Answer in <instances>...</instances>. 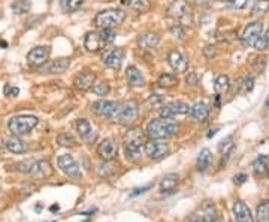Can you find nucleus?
<instances>
[{"instance_id":"46","label":"nucleus","mask_w":269,"mask_h":222,"mask_svg":"<svg viewBox=\"0 0 269 222\" xmlns=\"http://www.w3.org/2000/svg\"><path fill=\"white\" fill-rule=\"evenodd\" d=\"M5 94L8 95H12V97H17V95L20 94V90L17 88V87H9V85H6L5 87Z\"/></svg>"},{"instance_id":"52","label":"nucleus","mask_w":269,"mask_h":222,"mask_svg":"<svg viewBox=\"0 0 269 222\" xmlns=\"http://www.w3.org/2000/svg\"><path fill=\"white\" fill-rule=\"evenodd\" d=\"M262 36H263V39H265V43H266V46L269 48V29L266 30V33H262Z\"/></svg>"},{"instance_id":"31","label":"nucleus","mask_w":269,"mask_h":222,"mask_svg":"<svg viewBox=\"0 0 269 222\" xmlns=\"http://www.w3.org/2000/svg\"><path fill=\"white\" fill-rule=\"evenodd\" d=\"M254 222H269V201H263L257 206Z\"/></svg>"},{"instance_id":"27","label":"nucleus","mask_w":269,"mask_h":222,"mask_svg":"<svg viewBox=\"0 0 269 222\" xmlns=\"http://www.w3.org/2000/svg\"><path fill=\"white\" fill-rule=\"evenodd\" d=\"M176 187H178V175H175V173H169V175H166V176L160 181V185H159L162 194H170V192L175 191Z\"/></svg>"},{"instance_id":"20","label":"nucleus","mask_w":269,"mask_h":222,"mask_svg":"<svg viewBox=\"0 0 269 222\" xmlns=\"http://www.w3.org/2000/svg\"><path fill=\"white\" fill-rule=\"evenodd\" d=\"M123 60H124V49L123 48H115V49L106 52L105 57H103V63L106 64L108 67L114 69V70L121 69Z\"/></svg>"},{"instance_id":"7","label":"nucleus","mask_w":269,"mask_h":222,"mask_svg":"<svg viewBox=\"0 0 269 222\" xmlns=\"http://www.w3.org/2000/svg\"><path fill=\"white\" fill-rule=\"evenodd\" d=\"M59 167H60V170L67 175L69 178H72V179H82V172H81V169H79V164H78V161L73 158L72 155H69V154H65V155H62L60 158H59Z\"/></svg>"},{"instance_id":"15","label":"nucleus","mask_w":269,"mask_h":222,"mask_svg":"<svg viewBox=\"0 0 269 222\" xmlns=\"http://www.w3.org/2000/svg\"><path fill=\"white\" fill-rule=\"evenodd\" d=\"M169 66L176 72V73H184L189 69V60L187 57L180 52V51H170L168 54Z\"/></svg>"},{"instance_id":"24","label":"nucleus","mask_w":269,"mask_h":222,"mask_svg":"<svg viewBox=\"0 0 269 222\" xmlns=\"http://www.w3.org/2000/svg\"><path fill=\"white\" fill-rule=\"evenodd\" d=\"M253 173L256 178L263 179L269 175V158L266 155H259L253 162Z\"/></svg>"},{"instance_id":"40","label":"nucleus","mask_w":269,"mask_h":222,"mask_svg":"<svg viewBox=\"0 0 269 222\" xmlns=\"http://www.w3.org/2000/svg\"><path fill=\"white\" fill-rule=\"evenodd\" d=\"M234 137L232 136H229L226 140H223L220 145H218V149H220V152H225V154H231V151H232V148H234Z\"/></svg>"},{"instance_id":"43","label":"nucleus","mask_w":269,"mask_h":222,"mask_svg":"<svg viewBox=\"0 0 269 222\" xmlns=\"http://www.w3.org/2000/svg\"><path fill=\"white\" fill-rule=\"evenodd\" d=\"M203 54H205L206 59H214L217 56V51H215L214 46H205L203 48Z\"/></svg>"},{"instance_id":"55","label":"nucleus","mask_w":269,"mask_h":222,"mask_svg":"<svg viewBox=\"0 0 269 222\" xmlns=\"http://www.w3.org/2000/svg\"><path fill=\"white\" fill-rule=\"evenodd\" d=\"M59 209H60V207H59V206H56V204H54V206H51V210H53V212H56V210H59Z\"/></svg>"},{"instance_id":"9","label":"nucleus","mask_w":269,"mask_h":222,"mask_svg":"<svg viewBox=\"0 0 269 222\" xmlns=\"http://www.w3.org/2000/svg\"><path fill=\"white\" fill-rule=\"evenodd\" d=\"M118 107H120V104L117 101H111V100H99V101L93 103V106H92V109L98 115L108 118V120H115Z\"/></svg>"},{"instance_id":"22","label":"nucleus","mask_w":269,"mask_h":222,"mask_svg":"<svg viewBox=\"0 0 269 222\" xmlns=\"http://www.w3.org/2000/svg\"><path fill=\"white\" fill-rule=\"evenodd\" d=\"M189 115H190L192 121H195V123H203V121L208 118V115H209V109H208V106H206L203 101H198V103H195V104L190 107Z\"/></svg>"},{"instance_id":"18","label":"nucleus","mask_w":269,"mask_h":222,"mask_svg":"<svg viewBox=\"0 0 269 222\" xmlns=\"http://www.w3.org/2000/svg\"><path fill=\"white\" fill-rule=\"evenodd\" d=\"M76 131H78V134L81 136V139H82L85 143H93V142H96V139H98L96 131L92 128L90 123H88L87 120H84V118H79V120L76 121Z\"/></svg>"},{"instance_id":"21","label":"nucleus","mask_w":269,"mask_h":222,"mask_svg":"<svg viewBox=\"0 0 269 222\" xmlns=\"http://www.w3.org/2000/svg\"><path fill=\"white\" fill-rule=\"evenodd\" d=\"M232 210H234V216H235L236 222H254L250 207L242 200H236L234 203Z\"/></svg>"},{"instance_id":"49","label":"nucleus","mask_w":269,"mask_h":222,"mask_svg":"<svg viewBox=\"0 0 269 222\" xmlns=\"http://www.w3.org/2000/svg\"><path fill=\"white\" fill-rule=\"evenodd\" d=\"M245 181H247V176H245L244 173H241V175H236L235 178H234V182H235L236 185H242Z\"/></svg>"},{"instance_id":"6","label":"nucleus","mask_w":269,"mask_h":222,"mask_svg":"<svg viewBox=\"0 0 269 222\" xmlns=\"http://www.w3.org/2000/svg\"><path fill=\"white\" fill-rule=\"evenodd\" d=\"M145 154L151 159H162L170 154V146L165 140H150L144 146Z\"/></svg>"},{"instance_id":"14","label":"nucleus","mask_w":269,"mask_h":222,"mask_svg":"<svg viewBox=\"0 0 269 222\" xmlns=\"http://www.w3.org/2000/svg\"><path fill=\"white\" fill-rule=\"evenodd\" d=\"M70 66L69 59H57V60H51L42 64L40 67V73H47V75H56V73H65Z\"/></svg>"},{"instance_id":"41","label":"nucleus","mask_w":269,"mask_h":222,"mask_svg":"<svg viewBox=\"0 0 269 222\" xmlns=\"http://www.w3.org/2000/svg\"><path fill=\"white\" fill-rule=\"evenodd\" d=\"M101 33L102 39L105 40V43L108 45V43H111V42H114V39H115V33L112 29H101L99 30Z\"/></svg>"},{"instance_id":"2","label":"nucleus","mask_w":269,"mask_h":222,"mask_svg":"<svg viewBox=\"0 0 269 222\" xmlns=\"http://www.w3.org/2000/svg\"><path fill=\"white\" fill-rule=\"evenodd\" d=\"M124 143V154L126 158L134 161L139 158L145 143H147V134L141 128H129L123 136Z\"/></svg>"},{"instance_id":"19","label":"nucleus","mask_w":269,"mask_h":222,"mask_svg":"<svg viewBox=\"0 0 269 222\" xmlns=\"http://www.w3.org/2000/svg\"><path fill=\"white\" fill-rule=\"evenodd\" d=\"M29 175L34 179H47L53 175V167L48 161L40 159V161H34Z\"/></svg>"},{"instance_id":"39","label":"nucleus","mask_w":269,"mask_h":222,"mask_svg":"<svg viewBox=\"0 0 269 222\" xmlns=\"http://www.w3.org/2000/svg\"><path fill=\"white\" fill-rule=\"evenodd\" d=\"M90 90H92L95 94L101 95V97L109 94V85H108L106 82H98V84H95Z\"/></svg>"},{"instance_id":"5","label":"nucleus","mask_w":269,"mask_h":222,"mask_svg":"<svg viewBox=\"0 0 269 222\" xmlns=\"http://www.w3.org/2000/svg\"><path fill=\"white\" fill-rule=\"evenodd\" d=\"M139 117V107L134 101H127L118 107L115 121H118L121 126H133Z\"/></svg>"},{"instance_id":"45","label":"nucleus","mask_w":269,"mask_h":222,"mask_svg":"<svg viewBox=\"0 0 269 222\" xmlns=\"http://www.w3.org/2000/svg\"><path fill=\"white\" fill-rule=\"evenodd\" d=\"M231 5H232L235 9H244V8H247L248 0H231Z\"/></svg>"},{"instance_id":"48","label":"nucleus","mask_w":269,"mask_h":222,"mask_svg":"<svg viewBox=\"0 0 269 222\" xmlns=\"http://www.w3.org/2000/svg\"><path fill=\"white\" fill-rule=\"evenodd\" d=\"M153 188V185H147V187H142V188H136V190L130 194V197H136V195H139V194H144V192H147L148 190H151Z\"/></svg>"},{"instance_id":"35","label":"nucleus","mask_w":269,"mask_h":222,"mask_svg":"<svg viewBox=\"0 0 269 222\" xmlns=\"http://www.w3.org/2000/svg\"><path fill=\"white\" fill-rule=\"evenodd\" d=\"M84 0H60V6L65 12H75L81 8Z\"/></svg>"},{"instance_id":"44","label":"nucleus","mask_w":269,"mask_h":222,"mask_svg":"<svg viewBox=\"0 0 269 222\" xmlns=\"http://www.w3.org/2000/svg\"><path fill=\"white\" fill-rule=\"evenodd\" d=\"M189 222H205V216H203V212H202V209L199 210V212H195V213L190 216Z\"/></svg>"},{"instance_id":"32","label":"nucleus","mask_w":269,"mask_h":222,"mask_svg":"<svg viewBox=\"0 0 269 222\" xmlns=\"http://www.w3.org/2000/svg\"><path fill=\"white\" fill-rule=\"evenodd\" d=\"M266 12H269L268 0H257V2L253 5V9H251V15H253V17H262V15H265Z\"/></svg>"},{"instance_id":"1","label":"nucleus","mask_w":269,"mask_h":222,"mask_svg":"<svg viewBox=\"0 0 269 222\" xmlns=\"http://www.w3.org/2000/svg\"><path fill=\"white\" fill-rule=\"evenodd\" d=\"M180 131V124L170 118H156L147 126V137L150 140H168Z\"/></svg>"},{"instance_id":"53","label":"nucleus","mask_w":269,"mask_h":222,"mask_svg":"<svg viewBox=\"0 0 269 222\" xmlns=\"http://www.w3.org/2000/svg\"><path fill=\"white\" fill-rule=\"evenodd\" d=\"M217 131H218V128H214V130H211V131L208 133V139H211L212 136H215V134H217Z\"/></svg>"},{"instance_id":"50","label":"nucleus","mask_w":269,"mask_h":222,"mask_svg":"<svg viewBox=\"0 0 269 222\" xmlns=\"http://www.w3.org/2000/svg\"><path fill=\"white\" fill-rule=\"evenodd\" d=\"M253 79L251 78H248V79H245V84H244V91H251L253 90Z\"/></svg>"},{"instance_id":"56","label":"nucleus","mask_w":269,"mask_h":222,"mask_svg":"<svg viewBox=\"0 0 269 222\" xmlns=\"http://www.w3.org/2000/svg\"><path fill=\"white\" fill-rule=\"evenodd\" d=\"M265 106H266V107H269V95H268V97H266V101H265Z\"/></svg>"},{"instance_id":"36","label":"nucleus","mask_w":269,"mask_h":222,"mask_svg":"<svg viewBox=\"0 0 269 222\" xmlns=\"http://www.w3.org/2000/svg\"><path fill=\"white\" fill-rule=\"evenodd\" d=\"M157 84H159V87L170 88V87H175V85L178 84V79H176V76H173V75H170V73H165V75L160 76V79H159Z\"/></svg>"},{"instance_id":"30","label":"nucleus","mask_w":269,"mask_h":222,"mask_svg":"<svg viewBox=\"0 0 269 222\" xmlns=\"http://www.w3.org/2000/svg\"><path fill=\"white\" fill-rule=\"evenodd\" d=\"M211 161H212V154L209 149H202L198 155V170L199 172H205L208 170V167L211 165Z\"/></svg>"},{"instance_id":"51","label":"nucleus","mask_w":269,"mask_h":222,"mask_svg":"<svg viewBox=\"0 0 269 222\" xmlns=\"http://www.w3.org/2000/svg\"><path fill=\"white\" fill-rule=\"evenodd\" d=\"M196 75L195 73H190V76H187V84H190V85H196Z\"/></svg>"},{"instance_id":"8","label":"nucleus","mask_w":269,"mask_h":222,"mask_svg":"<svg viewBox=\"0 0 269 222\" xmlns=\"http://www.w3.org/2000/svg\"><path fill=\"white\" fill-rule=\"evenodd\" d=\"M189 110H190V107L187 103H184L181 100H175V101H170L160 107V117L162 118H175V117L187 115Z\"/></svg>"},{"instance_id":"38","label":"nucleus","mask_w":269,"mask_h":222,"mask_svg":"<svg viewBox=\"0 0 269 222\" xmlns=\"http://www.w3.org/2000/svg\"><path fill=\"white\" fill-rule=\"evenodd\" d=\"M145 104L150 106V107H162L165 104V98L159 94H151L147 98Z\"/></svg>"},{"instance_id":"17","label":"nucleus","mask_w":269,"mask_h":222,"mask_svg":"<svg viewBox=\"0 0 269 222\" xmlns=\"http://www.w3.org/2000/svg\"><path fill=\"white\" fill-rule=\"evenodd\" d=\"M105 46H106V43L102 39L99 32H90L85 34V37H84V48L88 52H99Z\"/></svg>"},{"instance_id":"3","label":"nucleus","mask_w":269,"mask_h":222,"mask_svg":"<svg viewBox=\"0 0 269 222\" xmlns=\"http://www.w3.org/2000/svg\"><path fill=\"white\" fill-rule=\"evenodd\" d=\"M126 20V12L121 9H105L96 14L95 26L98 29H114Z\"/></svg>"},{"instance_id":"34","label":"nucleus","mask_w":269,"mask_h":222,"mask_svg":"<svg viewBox=\"0 0 269 222\" xmlns=\"http://www.w3.org/2000/svg\"><path fill=\"white\" fill-rule=\"evenodd\" d=\"M57 143L63 148H70L76 145V139L70 133H62L57 136Z\"/></svg>"},{"instance_id":"42","label":"nucleus","mask_w":269,"mask_h":222,"mask_svg":"<svg viewBox=\"0 0 269 222\" xmlns=\"http://www.w3.org/2000/svg\"><path fill=\"white\" fill-rule=\"evenodd\" d=\"M33 162H34V159L23 161V162L17 164V170H18V172H21V173H29V172H30V169H32V165H33Z\"/></svg>"},{"instance_id":"13","label":"nucleus","mask_w":269,"mask_h":222,"mask_svg":"<svg viewBox=\"0 0 269 222\" xmlns=\"http://www.w3.org/2000/svg\"><path fill=\"white\" fill-rule=\"evenodd\" d=\"M50 46H36L32 51H29L27 54V62L30 66L34 67H40L42 64H45L50 59Z\"/></svg>"},{"instance_id":"37","label":"nucleus","mask_w":269,"mask_h":222,"mask_svg":"<svg viewBox=\"0 0 269 222\" xmlns=\"http://www.w3.org/2000/svg\"><path fill=\"white\" fill-rule=\"evenodd\" d=\"M124 5L134 11H145L150 5V0H124Z\"/></svg>"},{"instance_id":"11","label":"nucleus","mask_w":269,"mask_h":222,"mask_svg":"<svg viewBox=\"0 0 269 222\" xmlns=\"http://www.w3.org/2000/svg\"><path fill=\"white\" fill-rule=\"evenodd\" d=\"M98 155L103 161H112V159H115L117 155H118V143L114 139H111V137L103 139L101 143L98 145Z\"/></svg>"},{"instance_id":"29","label":"nucleus","mask_w":269,"mask_h":222,"mask_svg":"<svg viewBox=\"0 0 269 222\" xmlns=\"http://www.w3.org/2000/svg\"><path fill=\"white\" fill-rule=\"evenodd\" d=\"M229 88H231L229 78H228L226 75H220V76H217V79H215V82H214V90H215V94L217 95L225 94V93H228V91H229Z\"/></svg>"},{"instance_id":"4","label":"nucleus","mask_w":269,"mask_h":222,"mask_svg":"<svg viewBox=\"0 0 269 222\" xmlns=\"http://www.w3.org/2000/svg\"><path fill=\"white\" fill-rule=\"evenodd\" d=\"M37 123L39 120L33 115H20L11 118V121L8 123V128L14 136H23L30 133L37 126Z\"/></svg>"},{"instance_id":"16","label":"nucleus","mask_w":269,"mask_h":222,"mask_svg":"<svg viewBox=\"0 0 269 222\" xmlns=\"http://www.w3.org/2000/svg\"><path fill=\"white\" fill-rule=\"evenodd\" d=\"M96 81V75L90 70H82L81 73H78L73 79V85L75 88L81 90V91H87L93 87Z\"/></svg>"},{"instance_id":"33","label":"nucleus","mask_w":269,"mask_h":222,"mask_svg":"<svg viewBox=\"0 0 269 222\" xmlns=\"http://www.w3.org/2000/svg\"><path fill=\"white\" fill-rule=\"evenodd\" d=\"M12 11L18 15L27 14L30 11V0H15L12 3Z\"/></svg>"},{"instance_id":"26","label":"nucleus","mask_w":269,"mask_h":222,"mask_svg":"<svg viewBox=\"0 0 269 222\" xmlns=\"http://www.w3.org/2000/svg\"><path fill=\"white\" fill-rule=\"evenodd\" d=\"M160 42V36L157 33H144L138 37V45L144 49H151L157 46Z\"/></svg>"},{"instance_id":"47","label":"nucleus","mask_w":269,"mask_h":222,"mask_svg":"<svg viewBox=\"0 0 269 222\" xmlns=\"http://www.w3.org/2000/svg\"><path fill=\"white\" fill-rule=\"evenodd\" d=\"M172 34H173L175 37H178V39H184V30H183L180 26H175V27L172 29Z\"/></svg>"},{"instance_id":"25","label":"nucleus","mask_w":269,"mask_h":222,"mask_svg":"<svg viewBox=\"0 0 269 222\" xmlns=\"http://www.w3.org/2000/svg\"><path fill=\"white\" fill-rule=\"evenodd\" d=\"M126 79H127V84L130 87H144V84H145V79H144L142 73L134 66H129L127 67V70H126Z\"/></svg>"},{"instance_id":"28","label":"nucleus","mask_w":269,"mask_h":222,"mask_svg":"<svg viewBox=\"0 0 269 222\" xmlns=\"http://www.w3.org/2000/svg\"><path fill=\"white\" fill-rule=\"evenodd\" d=\"M202 212L205 216V222H220V215H218V210L214 203H211V201L205 203L202 207Z\"/></svg>"},{"instance_id":"23","label":"nucleus","mask_w":269,"mask_h":222,"mask_svg":"<svg viewBox=\"0 0 269 222\" xmlns=\"http://www.w3.org/2000/svg\"><path fill=\"white\" fill-rule=\"evenodd\" d=\"M5 146H6V149H8L9 152H14V154H24V152H27V149H29L27 143H26L23 139H20L18 136H14V137L6 139V140H5Z\"/></svg>"},{"instance_id":"12","label":"nucleus","mask_w":269,"mask_h":222,"mask_svg":"<svg viewBox=\"0 0 269 222\" xmlns=\"http://www.w3.org/2000/svg\"><path fill=\"white\" fill-rule=\"evenodd\" d=\"M192 9L186 0H173L168 8V15L173 20H184L190 15Z\"/></svg>"},{"instance_id":"10","label":"nucleus","mask_w":269,"mask_h":222,"mask_svg":"<svg viewBox=\"0 0 269 222\" xmlns=\"http://www.w3.org/2000/svg\"><path fill=\"white\" fill-rule=\"evenodd\" d=\"M263 33V24L259 23V21H254V23H250L245 30L241 36V42L244 46H254L256 40L260 37V34Z\"/></svg>"},{"instance_id":"54","label":"nucleus","mask_w":269,"mask_h":222,"mask_svg":"<svg viewBox=\"0 0 269 222\" xmlns=\"http://www.w3.org/2000/svg\"><path fill=\"white\" fill-rule=\"evenodd\" d=\"M193 2H196V3H201V5H206L209 0H193Z\"/></svg>"}]
</instances>
